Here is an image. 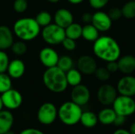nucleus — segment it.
<instances>
[{"label": "nucleus", "instance_id": "obj_1", "mask_svg": "<svg viewBox=\"0 0 135 134\" xmlns=\"http://www.w3.org/2000/svg\"><path fill=\"white\" fill-rule=\"evenodd\" d=\"M93 43V53L98 58L107 62L117 61L119 58L121 48L114 38L108 36H99Z\"/></svg>", "mask_w": 135, "mask_h": 134}, {"label": "nucleus", "instance_id": "obj_2", "mask_svg": "<svg viewBox=\"0 0 135 134\" xmlns=\"http://www.w3.org/2000/svg\"><path fill=\"white\" fill-rule=\"evenodd\" d=\"M13 32L19 39L28 42L35 39L40 34L41 27L35 18L22 17L14 22Z\"/></svg>", "mask_w": 135, "mask_h": 134}, {"label": "nucleus", "instance_id": "obj_3", "mask_svg": "<svg viewBox=\"0 0 135 134\" xmlns=\"http://www.w3.org/2000/svg\"><path fill=\"white\" fill-rule=\"evenodd\" d=\"M43 82L45 87L54 93H61L68 87L66 73L57 66L47 68L43 74Z\"/></svg>", "mask_w": 135, "mask_h": 134}, {"label": "nucleus", "instance_id": "obj_4", "mask_svg": "<svg viewBox=\"0 0 135 134\" xmlns=\"http://www.w3.org/2000/svg\"><path fill=\"white\" fill-rule=\"evenodd\" d=\"M81 106L73 101L63 103L58 109V117L66 126H74L80 122L82 114Z\"/></svg>", "mask_w": 135, "mask_h": 134}, {"label": "nucleus", "instance_id": "obj_5", "mask_svg": "<svg viewBox=\"0 0 135 134\" xmlns=\"http://www.w3.org/2000/svg\"><path fill=\"white\" fill-rule=\"evenodd\" d=\"M43 40L49 45L61 44L66 37L65 28L56 24H50L43 28L40 32Z\"/></svg>", "mask_w": 135, "mask_h": 134}, {"label": "nucleus", "instance_id": "obj_6", "mask_svg": "<svg viewBox=\"0 0 135 134\" xmlns=\"http://www.w3.org/2000/svg\"><path fill=\"white\" fill-rule=\"evenodd\" d=\"M112 104L116 115L127 117L135 112V101L131 96L120 95L116 97Z\"/></svg>", "mask_w": 135, "mask_h": 134}, {"label": "nucleus", "instance_id": "obj_7", "mask_svg": "<svg viewBox=\"0 0 135 134\" xmlns=\"http://www.w3.org/2000/svg\"><path fill=\"white\" fill-rule=\"evenodd\" d=\"M58 117V109L52 103L47 102L43 103L38 109L37 119L43 125L52 124Z\"/></svg>", "mask_w": 135, "mask_h": 134}, {"label": "nucleus", "instance_id": "obj_8", "mask_svg": "<svg viewBox=\"0 0 135 134\" xmlns=\"http://www.w3.org/2000/svg\"><path fill=\"white\" fill-rule=\"evenodd\" d=\"M1 98L4 107L8 110H16L19 108L23 102V98L21 92L12 88L2 93Z\"/></svg>", "mask_w": 135, "mask_h": 134}, {"label": "nucleus", "instance_id": "obj_9", "mask_svg": "<svg viewBox=\"0 0 135 134\" xmlns=\"http://www.w3.org/2000/svg\"><path fill=\"white\" fill-rule=\"evenodd\" d=\"M97 100L104 106H109L112 104L116 99L117 89L110 84L102 85L97 90Z\"/></svg>", "mask_w": 135, "mask_h": 134}, {"label": "nucleus", "instance_id": "obj_10", "mask_svg": "<svg viewBox=\"0 0 135 134\" xmlns=\"http://www.w3.org/2000/svg\"><path fill=\"white\" fill-rule=\"evenodd\" d=\"M70 97L71 101L81 107L89 103L90 100V91L85 85L80 84L73 87Z\"/></svg>", "mask_w": 135, "mask_h": 134}, {"label": "nucleus", "instance_id": "obj_11", "mask_svg": "<svg viewBox=\"0 0 135 134\" xmlns=\"http://www.w3.org/2000/svg\"><path fill=\"white\" fill-rule=\"evenodd\" d=\"M59 58V55L57 51L51 47H45L42 48L39 53V59L41 64L46 68L56 66Z\"/></svg>", "mask_w": 135, "mask_h": 134}, {"label": "nucleus", "instance_id": "obj_12", "mask_svg": "<svg viewBox=\"0 0 135 134\" xmlns=\"http://www.w3.org/2000/svg\"><path fill=\"white\" fill-rule=\"evenodd\" d=\"M117 92L122 96L133 97L135 96V77L125 75L117 83Z\"/></svg>", "mask_w": 135, "mask_h": 134}, {"label": "nucleus", "instance_id": "obj_13", "mask_svg": "<svg viewBox=\"0 0 135 134\" xmlns=\"http://www.w3.org/2000/svg\"><path fill=\"white\" fill-rule=\"evenodd\" d=\"M77 68L82 74L92 75L97 69V63L93 57L85 54L78 59Z\"/></svg>", "mask_w": 135, "mask_h": 134}, {"label": "nucleus", "instance_id": "obj_14", "mask_svg": "<svg viewBox=\"0 0 135 134\" xmlns=\"http://www.w3.org/2000/svg\"><path fill=\"white\" fill-rule=\"evenodd\" d=\"M99 32H107L112 25V21L108 13L104 11H97L93 14L92 23Z\"/></svg>", "mask_w": 135, "mask_h": 134}, {"label": "nucleus", "instance_id": "obj_15", "mask_svg": "<svg viewBox=\"0 0 135 134\" xmlns=\"http://www.w3.org/2000/svg\"><path fill=\"white\" fill-rule=\"evenodd\" d=\"M53 21L57 25L66 28L74 22V16L71 11L66 8L57 9L53 16Z\"/></svg>", "mask_w": 135, "mask_h": 134}, {"label": "nucleus", "instance_id": "obj_16", "mask_svg": "<svg viewBox=\"0 0 135 134\" xmlns=\"http://www.w3.org/2000/svg\"><path fill=\"white\" fill-rule=\"evenodd\" d=\"M6 71L12 79H19L25 74V65L22 60L16 58L9 61Z\"/></svg>", "mask_w": 135, "mask_h": 134}, {"label": "nucleus", "instance_id": "obj_17", "mask_svg": "<svg viewBox=\"0 0 135 134\" xmlns=\"http://www.w3.org/2000/svg\"><path fill=\"white\" fill-rule=\"evenodd\" d=\"M119 71L125 75H130L135 71V57L131 54H127L117 60Z\"/></svg>", "mask_w": 135, "mask_h": 134}, {"label": "nucleus", "instance_id": "obj_18", "mask_svg": "<svg viewBox=\"0 0 135 134\" xmlns=\"http://www.w3.org/2000/svg\"><path fill=\"white\" fill-rule=\"evenodd\" d=\"M14 42L13 32L6 25H0V50L10 48Z\"/></svg>", "mask_w": 135, "mask_h": 134}, {"label": "nucleus", "instance_id": "obj_19", "mask_svg": "<svg viewBox=\"0 0 135 134\" xmlns=\"http://www.w3.org/2000/svg\"><path fill=\"white\" fill-rule=\"evenodd\" d=\"M14 118L9 111H0V134L9 131L13 125Z\"/></svg>", "mask_w": 135, "mask_h": 134}, {"label": "nucleus", "instance_id": "obj_20", "mask_svg": "<svg viewBox=\"0 0 135 134\" xmlns=\"http://www.w3.org/2000/svg\"><path fill=\"white\" fill-rule=\"evenodd\" d=\"M116 115H117L113 108H104L100 111L97 116L98 122L104 126L113 124Z\"/></svg>", "mask_w": 135, "mask_h": 134}, {"label": "nucleus", "instance_id": "obj_21", "mask_svg": "<svg viewBox=\"0 0 135 134\" xmlns=\"http://www.w3.org/2000/svg\"><path fill=\"white\" fill-rule=\"evenodd\" d=\"M98 29L93 24H85L82 27L81 37L88 42H95L100 36Z\"/></svg>", "mask_w": 135, "mask_h": 134}, {"label": "nucleus", "instance_id": "obj_22", "mask_svg": "<svg viewBox=\"0 0 135 134\" xmlns=\"http://www.w3.org/2000/svg\"><path fill=\"white\" fill-rule=\"evenodd\" d=\"M80 122L86 128H93L97 126L98 122V117L92 111L82 112Z\"/></svg>", "mask_w": 135, "mask_h": 134}, {"label": "nucleus", "instance_id": "obj_23", "mask_svg": "<svg viewBox=\"0 0 135 134\" xmlns=\"http://www.w3.org/2000/svg\"><path fill=\"white\" fill-rule=\"evenodd\" d=\"M66 81L68 85L74 87L81 83L82 73L78 69L72 68L71 70H68L66 73Z\"/></svg>", "mask_w": 135, "mask_h": 134}, {"label": "nucleus", "instance_id": "obj_24", "mask_svg": "<svg viewBox=\"0 0 135 134\" xmlns=\"http://www.w3.org/2000/svg\"><path fill=\"white\" fill-rule=\"evenodd\" d=\"M65 33H66V37L77 40L81 37L82 26L78 23L73 22L65 28Z\"/></svg>", "mask_w": 135, "mask_h": 134}, {"label": "nucleus", "instance_id": "obj_25", "mask_svg": "<svg viewBox=\"0 0 135 134\" xmlns=\"http://www.w3.org/2000/svg\"><path fill=\"white\" fill-rule=\"evenodd\" d=\"M35 20L36 21V22L38 23V24L40 27H45L50 24H51L52 21H53V17L51 16V14L47 12V11H40L39 12L36 17Z\"/></svg>", "mask_w": 135, "mask_h": 134}, {"label": "nucleus", "instance_id": "obj_26", "mask_svg": "<svg viewBox=\"0 0 135 134\" xmlns=\"http://www.w3.org/2000/svg\"><path fill=\"white\" fill-rule=\"evenodd\" d=\"M57 66L60 70H62V71L66 73L68 70L74 68V60L69 55L59 56L58 63H57Z\"/></svg>", "mask_w": 135, "mask_h": 134}, {"label": "nucleus", "instance_id": "obj_27", "mask_svg": "<svg viewBox=\"0 0 135 134\" xmlns=\"http://www.w3.org/2000/svg\"><path fill=\"white\" fill-rule=\"evenodd\" d=\"M121 9L123 17L127 19L135 18V0H131L126 2Z\"/></svg>", "mask_w": 135, "mask_h": 134}, {"label": "nucleus", "instance_id": "obj_28", "mask_svg": "<svg viewBox=\"0 0 135 134\" xmlns=\"http://www.w3.org/2000/svg\"><path fill=\"white\" fill-rule=\"evenodd\" d=\"M10 49L12 52L17 55V56H22L27 52V45L26 43L23 40H18V41H14L10 47Z\"/></svg>", "mask_w": 135, "mask_h": 134}, {"label": "nucleus", "instance_id": "obj_29", "mask_svg": "<svg viewBox=\"0 0 135 134\" xmlns=\"http://www.w3.org/2000/svg\"><path fill=\"white\" fill-rule=\"evenodd\" d=\"M12 88V78L8 73H0V93H3Z\"/></svg>", "mask_w": 135, "mask_h": 134}, {"label": "nucleus", "instance_id": "obj_30", "mask_svg": "<svg viewBox=\"0 0 135 134\" xmlns=\"http://www.w3.org/2000/svg\"><path fill=\"white\" fill-rule=\"evenodd\" d=\"M95 77L100 81H108L111 77V73L107 70L106 67H97L95 73Z\"/></svg>", "mask_w": 135, "mask_h": 134}, {"label": "nucleus", "instance_id": "obj_31", "mask_svg": "<svg viewBox=\"0 0 135 134\" xmlns=\"http://www.w3.org/2000/svg\"><path fill=\"white\" fill-rule=\"evenodd\" d=\"M9 63V58L6 52L0 50V73L6 72L8 65Z\"/></svg>", "mask_w": 135, "mask_h": 134}, {"label": "nucleus", "instance_id": "obj_32", "mask_svg": "<svg viewBox=\"0 0 135 134\" xmlns=\"http://www.w3.org/2000/svg\"><path fill=\"white\" fill-rule=\"evenodd\" d=\"M28 2L27 0H14L13 4V9L19 13H24L28 9Z\"/></svg>", "mask_w": 135, "mask_h": 134}, {"label": "nucleus", "instance_id": "obj_33", "mask_svg": "<svg viewBox=\"0 0 135 134\" xmlns=\"http://www.w3.org/2000/svg\"><path fill=\"white\" fill-rule=\"evenodd\" d=\"M108 16L110 17V18L112 19V21H118L123 17L122 9L119 8L117 6H114V7L111 8L108 10Z\"/></svg>", "mask_w": 135, "mask_h": 134}, {"label": "nucleus", "instance_id": "obj_34", "mask_svg": "<svg viewBox=\"0 0 135 134\" xmlns=\"http://www.w3.org/2000/svg\"><path fill=\"white\" fill-rule=\"evenodd\" d=\"M61 44L62 45L64 49H66V51H74L77 47L76 40L70 39V38H68V37H65V39L62 40Z\"/></svg>", "mask_w": 135, "mask_h": 134}, {"label": "nucleus", "instance_id": "obj_35", "mask_svg": "<svg viewBox=\"0 0 135 134\" xmlns=\"http://www.w3.org/2000/svg\"><path fill=\"white\" fill-rule=\"evenodd\" d=\"M109 0H89V3L95 9H101L107 6Z\"/></svg>", "mask_w": 135, "mask_h": 134}, {"label": "nucleus", "instance_id": "obj_36", "mask_svg": "<svg viewBox=\"0 0 135 134\" xmlns=\"http://www.w3.org/2000/svg\"><path fill=\"white\" fill-rule=\"evenodd\" d=\"M106 68H107V70H108L111 73H115V72L119 71V66H118L117 61L108 62L107 63Z\"/></svg>", "mask_w": 135, "mask_h": 134}, {"label": "nucleus", "instance_id": "obj_37", "mask_svg": "<svg viewBox=\"0 0 135 134\" xmlns=\"http://www.w3.org/2000/svg\"><path fill=\"white\" fill-rule=\"evenodd\" d=\"M126 119H127V117L123 116V115H117L116 117H115V119L113 124H114L115 126H123V125L126 122Z\"/></svg>", "mask_w": 135, "mask_h": 134}, {"label": "nucleus", "instance_id": "obj_38", "mask_svg": "<svg viewBox=\"0 0 135 134\" xmlns=\"http://www.w3.org/2000/svg\"><path fill=\"white\" fill-rule=\"evenodd\" d=\"M93 19V14L89 12H85L81 16V21L85 24H91Z\"/></svg>", "mask_w": 135, "mask_h": 134}, {"label": "nucleus", "instance_id": "obj_39", "mask_svg": "<svg viewBox=\"0 0 135 134\" xmlns=\"http://www.w3.org/2000/svg\"><path fill=\"white\" fill-rule=\"evenodd\" d=\"M20 134H44L42 131H40V130L37 129H34V128H28L25 130H23Z\"/></svg>", "mask_w": 135, "mask_h": 134}, {"label": "nucleus", "instance_id": "obj_40", "mask_svg": "<svg viewBox=\"0 0 135 134\" xmlns=\"http://www.w3.org/2000/svg\"><path fill=\"white\" fill-rule=\"evenodd\" d=\"M113 134H131L130 133L129 130H124V129H119V130H117L116 131H115Z\"/></svg>", "mask_w": 135, "mask_h": 134}, {"label": "nucleus", "instance_id": "obj_41", "mask_svg": "<svg viewBox=\"0 0 135 134\" xmlns=\"http://www.w3.org/2000/svg\"><path fill=\"white\" fill-rule=\"evenodd\" d=\"M70 3L73 4V5H78L81 2H83L85 0H67Z\"/></svg>", "mask_w": 135, "mask_h": 134}, {"label": "nucleus", "instance_id": "obj_42", "mask_svg": "<svg viewBox=\"0 0 135 134\" xmlns=\"http://www.w3.org/2000/svg\"><path fill=\"white\" fill-rule=\"evenodd\" d=\"M130 133L131 134H135V122L131 124V126H130V130H129Z\"/></svg>", "mask_w": 135, "mask_h": 134}, {"label": "nucleus", "instance_id": "obj_43", "mask_svg": "<svg viewBox=\"0 0 135 134\" xmlns=\"http://www.w3.org/2000/svg\"><path fill=\"white\" fill-rule=\"evenodd\" d=\"M3 107H4V105H3L2 100V98H1V96H0V111H2V110Z\"/></svg>", "mask_w": 135, "mask_h": 134}, {"label": "nucleus", "instance_id": "obj_44", "mask_svg": "<svg viewBox=\"0 0 135 134\" xmlns=\"http://www.w3.org/2000/svg\"><path fill=\"white\" fill-rule=\"evenodd\" d=\"M50 3H58L60 0H47Z\"/></svg>", "mask_w": 135, "mask_h": 134}, {"label": "nucleus", "instance_id": "obj_45", "mask_svg": "<svg viewBox=\"0 0 135 134\" xmlns=\"http://www.w3.org/2000/svg\"><path fill=\"white\" fill-rule=\"evenodd\" d=\"M4 134H15L13 132H12L11 130H9V131H8V132H6V133H4Z\"/></svg>", "mask_w": 135, "mask_h": 134}, {"label": "nucleus", "instance_id": "obj_46", "mask_svg": "<svg viewBox=\"0 0 135 134\" xmlns=\"http://www.w3.org/2000/svg\"><path fill=\"white\" fill-rule=\"evenodd\" d=\"M134 101H135V96H134Z\"/></svg>", "mask_w": 135, "mask_h": 134}]
</instances>
